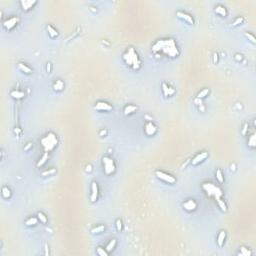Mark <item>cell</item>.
I'll return each mask as SVG.
<instances>
[{"label": "cell", "instance_id": "8fae6325", "mask_svg": "<svg viewBox=\"0 0 256 256\" xmlns=\"http://www.w3.org/2000/svg\"><path fill=\"white\" fill-rule=\"evenodd\" d=\"M95 108L97 110H104V111H108V110L112 109V106L106 102H97L95 105Z\"/></svg>", "mask_w": 256, "mask_h": 256}, {"label": "cell", "instance_id": "d6a6232c", "mask_svg": "<svg viewBox=\"0 0 256 256\" xmlns=\"http://www.w3.org/2000/svg\"><path fill=\"white\" fill-rule=\"evenodd\" d=\"M240 256H250L251 255V252L249 250H247L245 247H241V253L239 254Z\"/></svg>", "mask_w": 256, "mask_h": 256}, {"label": "cell", "instance_id": "d6986e66", "mask_svg": "<svg viewBox=\"0 0 256 256\" xmlns=\"http://www.w3.org/2000/svg\"><path fill=\"white\" fill-rule=\"evenodd\" d=\"M18 67H19V69H20L21 71L25 72V73H27V74H29V73H31V72H32V70H31L28 66H26L25 64H23V63H18Z\"/></svg>", "mask_w": 256, "mask_h": 256}, {"label": "cell", "instance_id": "e575fe53", "mask_svg": "<svg viewBox=\"0 0 256 256\" xmlns=\"http://www.w3.org/2000/svg\"><path fill=\"white\" fill-rule=\"evenodd\" d=\"M245 36H246L250 41H251L252 43H255L256 42V40H255V37L252 35V34H250V33H245Z\"/></svg>", "mask_w": 256, "mask_h": 256}, {"label": "cell", "instance_id": "f1b7e54d", "mask_svg": "<svg viewBox=\"0 0 256 256\" xmlns=\"http://www.w3.org/2000/svg\"><path fill=\"white\" fill-rule=\"evenodd\" d=\"M104 230V226L103 225H100V226H97V227L93 228L92 230H91V232L93 233V234H98V233L102 232Z\"/></svg>", "mask_w": 256, "mask_h": 256}, {"label": "cell", "instance_id": "5bb4252c", "mask_svg": "<svg viewBox=\"0 0 256 256\" xmlns=\"http://www.w3.org/2000/svg\"><path fill=\"white\" fill-rule=\"evenodd\" d=\"M177 16L178 17H180V18L182 19H185L187 22H189L190 24H193L194 23V21H193V18L190 16L189 14H187V13H184V12H182V11H178L177 12Z\"/></svg>", "mask_w": 256, "mask_h": 256}, {"label": "cell", "instance_id": "e0dca14e", "mask_svg": "<svg viewBox=\"0 0 256 256\" xmlns=\"http://www.w3.org/2000/svg\"><path fill=\"white\" fill-rule=\"evenodd\" d=\"M225 237H226V233H225V231H221V232L219 233L218 238H217V243H218L219 246H222L223 245Z\"/></svg>", "mask_w": 256, "mask_h": 256}, {"label": "cell", "instance_id": "484cf974", "mask_svg": "<svg viewBox=\"0 0 256 256\" xmlns=\"http://www.w3.org/2000/svg\"><path fill=\"white\" fill-rule=\"evenodd\" d=\"M216 200H217V202H218V204H219V206H220V208H221V210L225 212V211L227 210V208H226V205H225V203H224V201H223L220 197H216Z\"/></svg>", "mask_w": 256, "mask_h": 256}, {"label": "cell", "instance_id": "277c9868", "mask_svg": "<svg viewBox=\"0 0 256 256\" xmlns=\"http://www.w3.org/2000/svg\"><path fill=\"white\" fill-rule=\"evenodd\" d=\"M202 187H203V189L206 191L207 194L210 195V196H214L215 198H216V197H221V196L223 195L222 190L220 189L219 187H217V186H215L214 184H212V183H204V184L202 185Z\"/></svg>", "mask_w": 256, "mask_h": 256}, {"label": "cell", "instance_id": "836d02e7", "mask_svg": "<svg viewBox=\"0 0 256 256\" xmlns=\"http://www.w3.org/2000/svg\"><path fill=\"white\" fill-rule=\"evenodd\" d=\"M97 253H98L100 256H107V255H108V253L105 251V250H103L101 247H98V248H97Z\"/></svg>", "mask_w": 256, "mask_h": 256}, {"label": "cell", "instance_id": "3957f363", "mask_svg": "<svg viewBox=\"0 0 256 256\" xmlns=\"http://www.w3.org/2000/svg\"><path fill=\"white\" fill-rule=\"evenodd\" d=\"M57 143H58V140H57L56 135L52 132L48 133L47 135L44 138H42V140H41V144H42L45 152L52 151L53 149L56 147Z\"/></svg>", "mask_w": 256, "mask_h": 256}, {"label": "cell", "instance_id": "d4e9b609", "mask_svg": "<svg viewBox=\"0 0 256 256\" xmlns=\"http://www.w3.org/2000/svg\"><path fill=\"white\" fill-rule=\"evenodd\" d=\"M115 245H116V240H115V239H112V240L108 243V245L106 246V250H107V252L112 251L113 248L115 247Z\"/></svg>", "mask_w": 256, "mask_h": 256}, {"label": "cell", "instance_id": "2e32d148", "mask_svg": "<svg viewBox=\"0 0 256 256\" xmlns=\"http://www.w3.org/2000/svg\"><path fill=\"white\" fill-rule=\"evenodd\" d=\"M137 110V107L136 106H134V105H128V106H126L125 108H124V114L125 115H129V114L133 113L134 111H136Z\"/></svg>", "mask_w": 256, "mask_h": 256}, {"label": "cell", "instance_id": "5b68a950", "mask_svg": "<svg viewBox=\"0 0 256 256\" xmlns=\"http://www.w3.org/2000/svg\"><path fill=\"white\" fill-rule=\"evenodd\" d=\"M103 164H104V171L106 174H112L115 171V164L114 161L109 157H103Z\"/></svg>", "mask_w": 256, "mask_h": 256}, {"label": "cell", "instance_id": "603a6c76", "mask_svg": "<svg viewBox=\"0 0 256 256\" xmlns=\"http://www.w3.org/2000/svg\"><path fill=\"white\" fill-rule=\"evenodd\" d=\"M48 159V152H45L44 154H43V156L41 157V159L38 161V163H37V166L38 167H40V166H42L45 162H46V160Z\"/></svg>", "mask_w": 256, "mask_h": 256}, {"label": "cell", "instance_id": "f546056e", "mask_svg": "<svg viewBox=\"0 0 256 256\" xmlns=\"http://www.w3.org/2000/svg\"><path fill=\"white\" fill-rule=\"evenodd\" d=\"M208 93H209V89H208V88H205V89L201 90L199 93L197 94V97H198V98H204V97L208 94Z\"/></svg>", "mask_w": 256, "mask_h": 256}, {"label": "cell", "instance_id": "6da1fadb", "mask_svg": "<svg viewBox=\"0 0 256 256\" xmlns=\"http://www.w3.org/2000/svg\"><path fill=\"white\" fill-rule=\"evenodd\" d=\"M154 52H162L165 55L170 57H175L179 55L178 48L173 39H166V40H158L152 47Z\"/></svg>", "mask_w": 256, "mask_h": 256}, {"label": "cell", "instance_id": "ffe728a7", "mask_svg": "<svg viewBox=\"0 0 256 256\" xmlns=\"http://www.w3.org/2000/svg\"><path fill=\"white\" fill-rule=\"evenodd\" d=\"M215 11H216V13H218V14L222 15V16H226V14H227V12H226V9L223 7V6H220V5H218V6H216V8H215Z\"/></svg>", "mask_w": 256, "mask_h": 256}, {"label": "cell", "instance_id": "9a60e30c", "mask_svg": "<svg viewBox=\"0 0 256 256\" xmlns=\"http://www.w3.org/2000/svg\"><path fill=\"white\" fill-rule=\"evenodd\" d=\"M11 96L13 98H15V99H21V98H23L24 96H25V94H24V92H22V91L13 90L11 91Z\"/></svg>", "mask_w": 256, "mask_h": 256}, {"label": "cell", "instance_id": "44dd1931", "mask_svg": "<svg viewBox=\"0 0 256 256\" xmlns=\"http://www.w3.org/2000/svg\"><path fill=\"white\" fill-rule=\"evenodd\" d=\"M162 87H163V91H164V94L167 96H169V95H171V94H173L174 93V90L172 89V88H169V87H167V85H166L165 83H163L162 84Z\"/></svg>", "mask_w": 256, "mask_h": 256}, {"label": "cell", "instance_id": "9c48e42d", "mask_svg": "<svg viewBox=\"0 0 256 256\" xmlns=\"http://www.w3.org/2000/svg\"><path fill=\"white\" fill-rule=\"evenodd\" d=\"M20 4L22 6L23 10H29L33 5L36 4V0H21Z\"/></svg>", "mask_w": 256, "mask_h": 256}, {"label": "cell", "instance_id": "30bf717a", "mask_svg": "<svg viewBox=\"0 0 256 256\" xmlns=\"http://www.w3.org/2000/svg\"><path fill=\"white\" fill-rule=\"evenodd\" d=\"M156 126L154 125V124H152L151 122H149V123H147L146 125H145V132H146L147 135H149V136H151V135H154L155 134V132H156Z\"/></svg>", "mask_w": 256, "mask_h": 256}, {"label": "cell", "instance_id": "8d00e7d4", "mask_svg": "<svg viewBox=\"0 0 256 256\" xmlns=\"http://www.w3.org/2000/svg\"><path fill=\"white\" fill-rule=\"evenodd\" d=\"M242 22H243V18H242V17H238V18L232 23V25H233V26H237L238 24L242 23Z\"/></svg>", "mask_w": 256, "mask_h": 256}, {"label": "cell", "instance_id": "ab89813d", "mask_svg": "<svg viewBox=\"0 0 256 256\" xmlns=\"http://www.w3.org/2000/svg\"><path fill=\"white\" fill-rule=\"evenodd\" d=\"M31 145H32V144H31V143H28V144H27V146L25 147V148H24V149H25V150H28L29 148H30V146H31Z\"/></svg>", "mask_w": 256, "mask_h": 256}, {"label": "cell", "instance_id": "7a4b0ae2", "mask_svg": "<svg viewBox=\"0 0 256 256\" xmlns=\"http://www.w3.org/2000/svg\"><path fill=\"white\" fill-rule=\"evenodd\" d=\"M124 61L128 65H132L133 69H138L140 67V60L138 58L137 53L134 51L133 48H129L128 51L123 55Z\"/></svg>", "mask_w": 256, "mask_h": 256}, {"label": "cell", "instance_id": "b9f144b4", "mask_svg": "<svg viewBox=\"0 0 256 256\" xmlns=\"http://www.w3.org/2000/svg\"><path fill=\"white\" fill-rule=\"evenodd\" d=\"M87 170H89V171L91 170V167H90V166H88V167H87Z\"/></svg>", "mask_w": 256, "mask_h": 256}, {"label": "cell", "instance_id": "f35d334b", "mask_svg": "<svg viewBox=\"0 0 256 256\" xmlns=\"http://www.w3.org/2000/svg\"><path fill=\"white\" fill-rule=\"evenodd\" d=\"M235 58L237 59L238 61H239V60H242V56L241 55H239V54H236V55H235Z\"/></svg>", "mask_w": 256, "mask_h": 256}, {"label": "cell", "instance_id": "ba28073f", "mask_svg": "<svg viewBox=\"0 0 256 256\" xmlns=\"http://www.w3.org/2000/svg\"><path fill=\"white\" fill-rule=\"evenodd\" d=\"M183 207L187 211H193L197 207V204H196V202H195L194 200L190 199V200H187L186 202L183 203Z\"/></svg>", "mask_w": 256, "mask_h": 256}, {"label": "cell", "instance_id": "8992f818", "mask_svg": "<svg viewBox=\"0 0 256 256\" xmlns=\"http://www.w3.org/2000/svg\"><path fill=\"white\" fill-rule=\"evenodd\" d=\"M155 174H156V176L159 178V179L165 181V182H167V183H170V184L175 183L176 179L172 175H170V174H167V173H165V172H162V171H159V170L156 171Z\"/></svg>", "mask_w": 256, "mask_h": 256}, {"label": "cell", "instance_id": "4316f807", "mask_svg": "<svg viewBox=\"0 0 256 256\" xmlns=\"http://www.w3.org/2000/svg\"><path fill=\"white\" fill-rule=\"evenodd\" d=\"M216 178H217V180H218L220 183H223V182H224V177H223V174L220 169H217V170H216Z\"/></svg>", "mask_w": 256, "mask_h": 256}, {"label": "cell", "instance_id": "74e56055", "mask_svg": "<svg viewBox=\"0 0 256 256\" xmlns=\"http://www.w3.org/2000/svg\"><path fill=\"white\" fill-rule=\"evenodd\" d=\"M53 173H55V169L44 171V172H42V176H47V175H50V174H53Z\"/></svg>", "mask_w": 256, "mask_h": 256}, {"label": "cell", "instance_id": "1f68e13d", "mask_svg": "<svg viewBox=\"0 0 256 256\" xmlns=\"http://www.w3.org/2000/svg\"><path fill=\"white\" fill-rule=\"evenodd\" d=\"M37 216H38V218L40 219V221H41L42 223H44V224H45V223H47V218H46V216H45L42 212H38Z\"/></svg>", "mask_w": 256, "mask_h": 256}, {"label": "cell", "instance_id": "7c38bea8", "mask_svg": "<svg viewBox=\"0 0 256 256\" xmlns=\"http://www.w3.org/2000/svg\"><path fill=\"white\" fill-rule=\"evenodd\" d=\"M91 189H92V193H91V201H92V202H95V201L97 200V197H98V186H97V183H96V182H93V183H92Z\"/></svg>", "mask_w": 256, "mask_h": 256}, {"label": "cell", "instance_id": "4dcf8cb0", "mask_svg": "<svg viewBox=\"0 0 256 256\" xmlns=\"http://www.w3.org/2000/svg\"><path fill=\"white\" fill-rule=\"evenodd\" d=\"M255 134H252L251 136H250V138H249V140H248V145L251 147H254L255 146Z\"/></svg>", "mask_w": 256, "mask_h": 256}, {"label": "cell", "instance_id": "52a82bcc", "mask_svg": "<svg viewBox=\"0 0 256 256\" xmlns=\"http://www.w3.org/2000/svg\"><path fill=\"white\" fill-rule=\"evenodd\" d=\"M18 21H19L18 17H12V18H9V19H7V20H5L4 22H3V25H4L5 28L9 30V29L13 28L15 25L18 23Z\"/></svg>", "mask_w": 256, "mask_h": 256}, {"label": "cell", "instance_id": "ac0fdd59", "mask_svg": "<svg viewBox=\"0 0 256 256\" xmlns=\"http://www.w3.org/2000/svg\"><path fill=\"white\" fill-rule=\"evenodd\" d=\"M53 88L55 89V90L57 91H60L62 90L63 88H64V83L62 82L61 80H57L55 83H54V85H53Z\"/></svg>", "mask_w": 256, "mask_h": 256}, {"label": "cell", "instance_id": "83f0119b", "mask_svg": "<svg viewBox=\"0 0 256 256\" xmlns=\"http://www.w3.org/2000/svg\"><path fill=\"white\" fill-rule=\"evenodd\" d=\"M37 218H35V217H31V218H29L28 220H26V222H25V224L27 225V226H31V225H35V224H37Z\"/></svg>", "mask_w": 256, "mask_h": 256}, {"label": "cell", "instance_id": "60d3db41", "mask_svg": "<svg viewBox=\"0 0 256 256\" xmlns=\"http://www.w3.org/2000/svg\"><path fill=\"white\" fill-rule=\"evenodd\" d=\"M47 71L48 72L50 71V63H48V64H47Z\"/></svg>", "mask_w": 256, "mask_h": 256}, {"label": "cell", "instance_id": "7402d4cb", "mask_svg": "<svg viewBox=\"0 0 256 256\" xmlns=\"http://www.w3.org/2000/svg\"><path fill=\"white\" fill-rule=\"evenodd\" d=\"M47 30H48V33H49V35L51 36V37H56L57 35H58V32H57L55 29L53 28L52 26H50V25H48L47 26Z\"/></svg>", "mask_w": 256, "mask_h": 256}, {"label": "cell", "instance_id": "d590c367", "mask_svg": "<svg viewBox=\"0 0 256 256\" xmlns=\"http://www.w3.org/2000/svg\"><path fill=\"white\" fill-rule=\"evenodd\" d=\"M116 227H117V230H118V231H121V230H122V221H121L120 219L116 220Z\"/></svg>", "mask_w": 256, "mask_h": 256}, {"label": "cell", "instance_id": "cb8c5ba5", "mask_svg": "<svg viewBox=\"0 0 256 256\" xmlns=\"http://www.w3.org/2000/svg\"><path fill=\"white\" fill-rule=\"evenodd\" d=\"M10 195H11V191L8 187H3L2 188V196L4 198H9Z\"/></svg>", "mask_w": 256, "mask_h": 256}, {"label": "cell", "instance_id": "4fadbf2b", "mask_svg": "<svg viewBox=\"0 0 256 256\" xmlns=\"http://www.w3.org/2000/svg\"><path fill=\"white\" fill-rule=\"evenodd\" d=\"M207 156H208V153H207V152H201L200 154H198L197 156H195L194 158H193V160H192V164H193V165H195V164H197V163H199V162L203 161L204 159H205Z\"/></svg>", "mask_w": 256, "mask_h": 256}]
</instances>
